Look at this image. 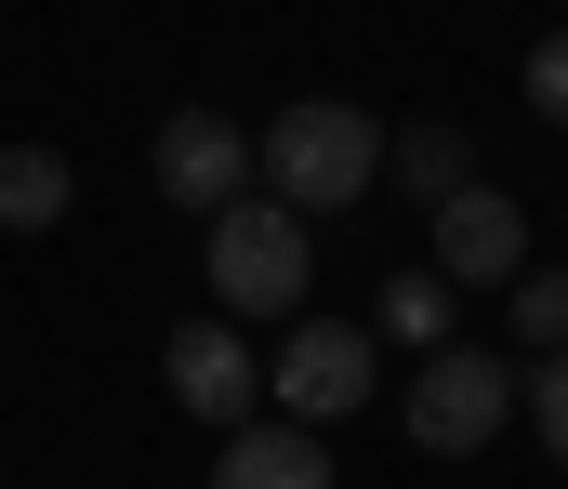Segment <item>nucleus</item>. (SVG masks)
Here are the masks:
<instances>
[{"label":"nucleus","mask_w":568,"mask_h":489,"mask_svg":"<svg viewBox=\"0 0 568 489\" xmlns=\"http://www.w3.org/2000/svg\"><path fill=\"white\" fill-rule=\"evenodd\" d=\"M252 172H265V198L278 212H357L371 185H384V120L371 106H331V93H304V106H278L265 120V146H252Z\"/></svg>","instance_id":"nucleus-1"},{"label":"nucleus","mask_w":568,"mask_h":489,"mask_svg":"<svg viewBox=\"0 0 568 489\" xmlns=\"http://www.w3.org/2000/svg\"><path fill=\"white\" fill-rule=\"evenodd\" d=\"M304 278H317L304 212H278V198H225V212H212V305H225V318H291Z\"/></svg>","instance_id":"nucleus-2"},{"label":"nucleus","mask_w":568,"mask_h":489,"mask_svg":"<svg viewBox=\"0 0 568 489\" xmlns=\"http://www.w3.org/2000/svg\"><path fill=\"white\" fill-rule=\"evenodd\" d=\"M503 424H516V357H489V344H436L424 384H410V450L476 463Z\"/></svg>","instance_id":"nucleus-3"},{"label":"nucleus","mask_w":568,"mask_h":489,"mask_svg":"<svg viewBox=\"0 0 568 489\" xmlns=\"http://www.w3.org/2000/svg\"><path fill=\"white\" fill-rule=\"evenodd\" d=\"M145 172H159V198L172 212H225V198H252V133L225 120V106H172L159 120V146H145Z\"/></svg>","instance_id":"nucleus-4"},{"label":"nucleus","mask_w":568,"mask_h":489,"mask_svg":"<svg viewBox=\"0 0 568 489\" xmlns=\"http://www.w3.org/2000/svg\"><path fill=\"white\" fill-rule=\"evenodd\" d=\"M265 397H278L291 424L331 437L344 410H371V330H357V318H304V330L278 344V370H265Z\"/></svg>","instance_id":"nucleus-5"},{"label":"nucleus","mask_w":568,"mask_h":489,"mask_svg":"<svg viewBox=\"0 0 568 489\" xmlns=\"http://www.w3.org/2000/svg\"><path fill=\"white\" fill-rule=\"evenodd\" d=\"M159 384H172L185 424H225V437H239L252 397H265V370L239 357V330H225V318H185V330H172V344H159Z\"/></svg>","instance_id":"nucleus-6"},{"label":"nucleus","mask_w":568,"mask_h":489,"mask_svg":"<svg viewBox=\"0 0 568 489\" xmlns=\"http://www.w3.org/2000/svg\"><path fill=\"white\" fill-rule=\"evenodd\" d=\"M424 265H436V278H529V212H516L503 185H449Z\"/></svg>","instance_id":"nucleus-7"},{"label":"nucleus","mask_w":568,"mask_h":489,"mask_svg":"<svg viewBox=\"0 0 568 489\" xmlns=\"http://www.w3.org/2000/svg\"><path fill=\"white\" fill-rule=\"evenodd\" d=\"M212 489H344V477H331L317 424H239V437L212 450Z\"/></svg>","instance_id":"nucleus-8"},{"label":"nucleus","mask_w":568,"mask_h":489,"mask_svg":"<svg viewBox=\"0 0 568 489\" xmlns=\"http://www.w3.org/2000/svg\"><path fill=\"white\" fill-rule=\"evenodd\" d=\"M384 172L410 198H449V185H476V146H463V120H410V133H384Z\"/></svg>","instance_id":"nucleus-9"},{"label":"nucleus","mask_w":568,"mask_h":489,"mask_svg":"<svg viewBox=\"0 0 568 489\" xmlns=\"http://www.w3.org/2000/svg\"><path fill=\"white\" fill-rule=\"evenodd\" d=\"M0 225H13V238L67 225V160H53V146H0Z\"/></svg>","instance_id":"nucleus-10"},{"label":"nucleus","mask_w":568,"mask_h":489,"mask_svg":"<svg viewBox=\"0 0 568 489\" xmlns=\"http://www.w3.org/2000/svg\"><path fill=\"white\" fill-rule=\"evenodd\" d=\"M384 330H397V344H449V278H436V265H410V278H384Z\"/></svg>","instance_id":"nucleus-11"},{"label":"nucleus","mask_w":568,"mask_h":489,"mask_svg":"<svg viewBox=\"0 0 568 489\" xmlns=\"http://www.w3.org/2000/svg\"><path fill=\"white\" fill-rule=\"evenodd\" d=\"M516 344H529V357H556V344H568V265L516 278Z\"/></svg>","instance_id":"nucleus-12"},{"label":"nucleus","mask_w":568,"mask_h":489,"mask_svg":"<svg viewBox=\"0 0 568 489\" xmlns=\"http://www.w3.org/2000/svg\"><path fill=\"white\" fill-rule=\"evenodd\" d=\"M516 80H529V120H556V133H568V27L529 40V67H516Z\"/></svg>","instance_id":"nucleus-13"},{"label":"nucleus","mask_w":568,"mask_h":489,"mask_svg":"<svg viewBox=\"0 0 568 489\" xmlns=\"http://www.w3.org/2000/svg\"><path fill=\"white\" fill-rule=\"evenodd\" d=\"M516 397H529V437H542V450L568 463V344L542 357V370H529V384H516Z\"/></svg>","instance_id":"nucleus-14"},{"label":"nucleus","mask_w":568,"mask_h":489,"mask_svg":"<svg viewBox=\"0 0 568 489\" xmlns=\"http://www.w3.org/2000/svg\"><path fill=\"white\" fill-rule=\"evenodd\" d=\"M556 13H568V0H556Z\"/></svg>","instance_id":"nucleus-15"}]
</instances>
